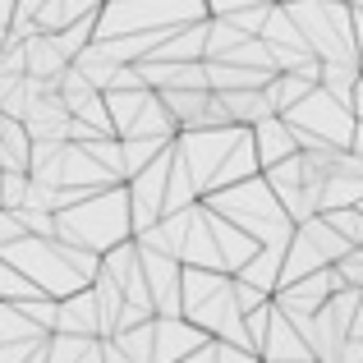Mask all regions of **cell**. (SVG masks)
Masks as SVG:
<instances>
[{"label":"cell","mask_w":363,"mask_h":363,"mask_svg":"<svg viewBox=\"0 0 363 363\" xmlns=\"http://www.w3.org/2000/svg\"><path fill=\"white\" fill-rule=\"evenodd\" d=\"M221 106L230 124H262L272 120V97H267V88H235V92H221Z\"/></svg>","instance_id":"1"},{"label":"cell","mask_w":363,"mask_h":363,"mask_svg":"<svg viewBox=\"0 0 363 363\" xmlns=\"http://www.w3.org/2000/svg\"><path fill=\"white\" fill-rule=\"evenodd\" d=\"M257 133H262V161H276L285 152V157H294V129L285 120H262V124H253Z\"/></svg>","instance_id":"2"},{"label":"cell","mask_w":363,"mask_h":363,"mask_svg":"<svg viewBox=\"0 0 363 363\" xmlns=\"http://www.w3.org/2000/svg\"><path fill=\"white\" fill-rule=\"evenodd\" d=\"M350 106H354V111H359V120H363V74H359L354 92H350Z\"/></svg>","instance_id":"3"},{"label":"cell","mask_w":363,"mask_h":363,"mask_svg":"<svg viewBox=\"0 0 363 363\" xmlns=\"http://www.w3.org/2000/svg\"><path fill=\"white\" fill-rule=\"evenodd\" d=\"M350 143H354V152L363 157V120H359V129H354V138H350Z\"/></svg>","instance_id":"4"},{"label":"cell","mask_w":363,"mask_h":363,"mask_svg":"<svg viewBox=\"0 0 363 363\" xmlns=\"http://www.w3.org/2000/svg\"><path fill=\"white\" fill-rule=\"evenodd\" d=\"M354 23H359V60H363V9H359V18H354Z\"/></svg>","instance_id":"5"}]
</instances>
